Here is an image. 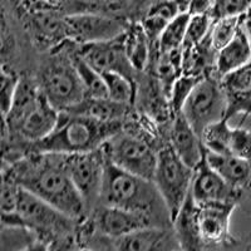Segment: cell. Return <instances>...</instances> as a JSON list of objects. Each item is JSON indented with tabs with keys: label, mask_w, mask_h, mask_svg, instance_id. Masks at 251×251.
I'll return each instance as SVG.
<instances>
[{
	"label": "cell",
	"mask_w": 251,
	"mask_h": 251,
	"mask_svg": "<svg viewBox=\"0 0 251 251\" xmlns=\"http://www.w3.org/2000/svg\"><path fill=\"white\" fill-rule=\"evenodd\" d=\"M4 177L73 219L80 220L87 215L67 171L64 154L30 152L13 163Z\"/></svg>",
	"instance_id": "1"
},
{
	"label": "cell",
	"mask_w": 251,
	"mask_h": 251,
	"mask_svg": "<svg viewBox=\"0 0 251 251\" xmlns=\"http://www.w3.org/2000/svg\"><path fill=\"white\" fill-rule=\"evenodd\" d=\"M100 203L145 215L157 226H172L169 208L152 180L107 161Z\"/></svg>",
	"instance_id": "2"
},
{
	"label": "cell",
	"mask_w": 251,
	"mask_h": 251,
	"mask_svg": "<svg viewBox=\"0 0 251 251\" xmlns=\"http://www.w3.org/2000/svg\"><path fill=\"white\" fill-rule=\"evenodd\" d=\"M59 113L38 86L34 75L24 73L5 114L6 136L26 143L37 142L54 129Z\"/></svg>",
	"instance_id": "3"
},
{
	"label": "cell",
	"mask_w": 251,
	"mask_h": 251,
	"mask_svg": "<svg viewBox=\"0 0 251 251\" xmlns=\"http://www.w3.org/2000/svg\"><path fill=\"white\" fill-rule=\"evenodd\" d=\"M3 223L29 228L37 237L38 249H78L75 239L78 220L22 187L15 214Z\"/></svg>",
	"instance_id": "4"
},
{
	"label": "cell",
	"mask_w": 251,
	"mask_h": 251,
	"mask_svg": "<svg viewBox=\"0 0 251 251\" xmlns=\"http://www.w3.org/2000/svg\"><path fill=\"white\" fill-rule=\"evenodd\" d=\"M75 43L64 40L48 51L38 54L31 75L46 97L59 112H67L86 97L75 64Z\"/></svg>",
	"instance_id": "5"
},
{
	"label": "cell",
	"mask_w": 251,
	"mask_h": 251,
	"mask_svg": "<svg viewBox=\"0 0 251 251\" xmlns=\"http://www.w3.org/2000/svg\"><path fill=\"white\" fill-rule=\"evenodd\" d=\"M123 126V121H102L80 114L60 112L54 129L30 143V152L72 154L100 149Z\"/></svg>",
	"instance_id": "6"
},
{
	"label": "cell",
	"mask_w": 251,
	"mask_h": 251,
	"mask_svg": "<svg viewBox=\"0 0 251 251\" xmlns=\"http://www.w3.org/2000/svg\"><path fill=\"white\" fill-rule=\"evenodd\" d=\"M195 170L183 162L171 146L161 147L152 181L169 208L171 221L190 196Z\"/></svg>",
	"instance_id": "7"
},
{
	"label": "cell",
	"mask_w": 251,
	"mask_h": 251,
	"mask_svg": "<svg viewBox=\"0 0 251 251\" xmlns=\"http://www.w3.org/2000/svg\"><path fill=\"white\" fill-rule=\"evenodd\" d=\"M181 113L199 134L207 125L225 117L226 98L221 78L216 73L201 78L186 100Z\"/></svg>",
	"instance_id": "8"
},
{
	"label": "cell",
	"mask_w": 251,
	"mask_h": 251,
	"mask_svg": "<svg viewBox=\"0 0 251 251\" xmlns=\"http://www.w3.org/2000/svg\"><path fill=\"white\" fill-rule=\"evenodd\" d=\"M236 205L196 203V231L200 250H239V237L230 232Z\"/></svg>",
	"instance_id": "9"
},
{
	"label": "cell",
	"mask_w": 251,
	"mask_h": 251,
	"mask_svg": "<svg viewBox=\"0 0 251 251\" xmlns=\"http://www.w3.org/2000/svg\"><path fill=\"white\" fill-rule=\"evenodd\" d=\"M67 171L82 197L88 214L100 203L107 158L102 147L93 151L64 154Z\"/></svg>",
	"instance_id": "10"
},
{
	"label": "cell",
	"mask_w": 251,
	"mask_h": 251,
	"mask_svg": "<svg viewBox=\"0 0 251 251\" xmlns=\"http://www.w3.org/2000/svg\"><path fill=\"white\" fill-rule=\"evenodd\" d=\"M129 20L103 13L64 15V30L68 40L75 44H87L108 40L121 35Z\"/></svg>",
	"instance_id": "11"
},
{
	"label": "cell",
	"mask_w": 251,
	"mask_h": 251,
	"mask_svg": "<svg viewBox=\"0 0 251 251\" xmlns=\"http://www.w3.org/2000/svg\"><path fill=\"white\" fill-rule=\"evenodd\" d=\"M77 53L100 73L114 72L129 78L132 82L138 75V72L133 68L126 54L123 33L108 40L77 44Z\"/></svg>",
	"instance_id": "12"
},
{
	"label": "cell",
	"mask_w": 251,
	"mask_h": 251,
	"mask_svg": "<svg viewBox=\"0 0 251 251\" xmlns=\"http://www.w3.org/2000/svg\"><path fill=\"white\" fill-rule=\"evenodd\" d=\"M98 234L116 239L145 227L157 226L150 217L114 206L98 203L86 215Z\"/></svg>",
	"instance_id": "13"
},
{
	"label": "cell",
	"mask_w": 251,
	"mask_h": 251,
	"mask_svg": "<svg viewBox=\"0 0 251 251\" xmlns=\"http://www.w3.org/2000/svg\"><path fill=\"white\" fill-rule=\"evenodd\" d=\"M190 195L197 205L231 203L237 207L239 201V191L208 165L205 157L195 169Z\"/></svg>",
	"instance_id": "14"
},
{
	"label": "cell",
	"mask_w": 251,
	"mask_h": 251,
	"mask_svg": "<svg viewBox=\"0 0 251 251\" xmlns=\"http://www.w3.org/2000/svg\"><path fill=\"white\" fill-rule=\"evenodd\" d=\"M106 250L176 251L181 250L172 226H151L123 236H106Z\"/></svg>",
	"instance_id": "15"
},
{
	"label": "cell",
	"mask_w": 251,
	"mask_h": 251,
	"mask_svg": "<svg viewBox=\"0 0 251 251\" xmlns=\"http://www.w3.org/2000/svg\"><path fill=\"white\" fill-rule=\"evenodd\" d=\"M221 84L226 98L225 118L230 120L241 114L240 126H243L251 116V60L221 77Z\"/></svg>",
	"instance_id": "16"
},
{
	"label": "cell",
	"mask_w": 251,
	"mask_h": 251,
	"mask_svg": "<svg viewBox=\"0 0 251 251\" xmlns=\"http://www.w3.org/2000/svg\"><path fill=\"white\" fill-rule=\"evenodd\" d=\"M169 145L177 156L194 170L205 157L200 134L195 131L182 113L176 114L172 120L169 131Z\"/></svg>",
	"instance_id": "17"
},
{
	"label": "cell",
	"mask_w": 251,
	"mask_h": 251,
	"mask_svg": "<svg viewBox=\"0 0 251 251\" xmlns=\"http://www.w3.org/2000/svg\"><path fill=\"white\" fill-rule=\"evenodd\" d=\"M18 28H20V23L14 10H9L5 3L0 0V64L14 67L22 73L18 64L24 50H22Z\"/></svg>",
	"instance_id": "18"
},
{
	"label": "cell",
	"mask_w": 251,
	"mask_h": 251,
	"mask_svg": "<svg viewBox=\"0 0 251 251\" xmlns=\"http://www.w3.org/2000/svg\"><path fill=\"white\" fill-rule=\"evenodd\" d=\"M123 46L133 68L138 73L146 71L151 60L152 44L140 20L129 22L123 31Z\"/></svg>",
	"instance_id": "19"
},
{
	"label": "cell",
	"mask_w": 251,
	"mask_h": 251,
	"mask_svg": "<svg viewBox=\"0 0 251 251\" xmlns=\"http://www.w3.org/2000/svg\"><path fill=\"white\" fill-rule=\"evenodd\" d=\"M133 106L116 102L109 97H84L77 106L67 111V113L80 114L102 121H123Z\"/></svg>",
	"instance_id": "20"
},
{
	"label": "cell",
	"mask_w": 251,
	"mask_h": 251,
	"mask_svg": "<svg viewBox=\"0 0 251 251\" xmlns=\"http://www.w3.org/2000/svg\"><path fill=\"white\" fill-rule=\"evenodd\" d=\"M251 60V47L244 34L243 29H237L236 34L216 54L215 72L220 78L240 67L245 66Z\"/></svg>",
	"instance_id": "21"
},
{
	"label": "cell",
	"mask_w": 251,
	"mask_h": 251,
	"mask_svg": "<svg viewBox=\"0 0 251 251\" xmlns=\"http://www.w3.org/2000/svg\"><path fill=\"white\" fill-rule=\"evenodd\" d=\"M205 158L212 169L225 178L237 191L246 182L250 171V161L241 160L232 154H216L205 151Z\"/></svg>",
	"instance_id": "22"
},
{
	"label": "cell",
	"mask_w": 251,
	"mask_h": 251,
	"mask_svg": "<svg viewBox=\"0 0 251 251\" xmlns=\"http://www.w3.org/2000/svg\"><path fill=\"white\" fill-rule=\"evenodd\" d=\"M228 121L230 120L224 117L216 122L210 123L202 129L200 137L206 152L216 154H230L228 146H230L232 127Z\"/></svg>",
	"instance_id": "23"
},
{
	"label": "cell",
	"mask_w": 251,
	"mask_h": 251,
	"mask_svg": "<svg viewBox=\"0 0 251 251\" xmlns=\"http://www.w3.org/2000/svg\"><path fill=\"white\" fill-rule=\"evenodd\" d=\"M75 64L79 75L80 82L84 88L86 97H108L106 84L103 80L102 73L94 69L91 64L83 59L77 53V44L75 49Z\"/></svg>",
	"instance_id": "24"
},
{
	"label": "cell",
	"mask_w": 251,
	"mask_h": 251,
	"mask_svg": "<svg viewBox=\"0 0 251 251\" xmlns=\"http://www.w3.org/2000/svg\"><path fill=\"white\" fill-rule=\"evenodd\" d=\"M188 20H190V14L187 12L180 13L174 19L170 20L158 39V51L160 53L182 48Z\"/></svg>",
	"instance_id": "25"
},
{
	"label": "cell",
	"mask_w": 251,
	"mask_h": 251,
	"mask_svg": "<svg viewBox=\"0 0 251 251\" xmlns=\"http://www.w3.org/2000/svg\"><path fill=\"white\" fill-rule=\"evenodd\" d=\"M102 77L104 84H106L108 97L111 100L133 106L134 92H136L134 82L120 73H114V72L102 73Z\"/></svg>",
	"instance_id": "26"
},
{
	"label": "cell",
	"mask_w": 251,
	"mask_h": 251,
	"mask_svg": "<svg viewBox=\"0 0 251 251\" xmlns=\"http://www.w3.org/2000/svg\"><path fill=\"white\" fill-rule=\"evenodd\" d=\"M22 73L14 67L0 64V112L5 116L13 102Z\"/></svg>",
	"instance_id": "27"
},
{
	"label": "cell",
	"mask_w": 251,
	"mask_h": 251,
	"mask_svg": "<svg viewBox=\"0 0 251 251\" xmlns=\"http://www.w3.org/2000/svg\"><path fill=\"white\" fill-rule=\"evenodd\" d=\"M239 25L240 17L214 19V23H212L210 33H208V38H210V42L215 50L219 51L235 37Z\"/></svg>",
	"instance_id": "28"
},
{
	"label": "cell",
	"mask_w": 251,
	"mask_h": 251,
	"mask_svg": "<svg viewBox=\"0 0 251 251\" xmlns=\"http://www.w3.org/2000/svg\"><path fill=\"white\" fill-rule=\"evenodd\" d=\"M202 77L200 75H182L175 80L174 86H172L171 92H170V106H171L172 113L176 114L181 113L183 104H185L186 100L188 96L191 94L196 84L200 82Z\"/></svg>",
	"instance_id": "29"
},
{
	"label": "cell",
	"mask_w": 251,
	"mask_h": 251,
	"mask_svg": "<svg viewBox=\"0 0 251 251\" xmlns=\"http://www.w3.org/2000/svg\"><path fill=\"white\" fill-rule=\"evenodd\" d=\"M212 23H214V18L211 15H190L182 48L194 47L205 39L210 33Z\"/></svg>",
	"instance_id": "30"
},
{
	"label": "cell",
	"mask_w": 251,
	"mask_h": 251,
	"mask_svg": "<svg viewBox=\"0 0 251 251\" xmlns=\"http://www.w3.org/2000/svg\"><path fill=\"white\" fill-rule=\"evenodd\" d=\"M228 153L241 158V160L251 161V131L244 128L243 126H237L232 128Z\"/></svg>",
	"instance_id": "31"
},
{
	"label": "cell",
	"mask_w": 251,
	"mask_h": 251,
	"mask_svg": "<svg viewBox=\"0 0 251 251\" xmlns=\"http://www.w3.org/2000/svg\"><path fill=\"white\" fill-rule=\"evenodd\" d=\"M251 8V0H214L211 17L220 18L240 17Z\"/></svg>",
	"instance_id": "32"
},
{
	"label": "cell",
	"mask_w": 251,
	"mask_h": 251,
	"mask_svg": "<svg viewBox=\"0 0 251 251\" xmlns=\"http://www.w3.org/2000/svg\"><path fill=\"white\" fill-rule=\"evenodd\" d=\"M237 208L243 214L251 216V161H250V171L246 182L240 188L239 201H237Z\"/></svg>",
	"instance_id": "33"
},
{
	"label": "cell",
	"mask_w": 251,
	"mask_h": 251,
	"mask_svg": "<svg viewBox=\"0 0 251 251\" xmlns=\"http://www.w3.org/2000/svg\"><path fill=\"white\" fill-rule=\"evenodd\" d=\"M214 0H188L187 10L190 15H211Z\"/></svg>",
	"instance_id": "34"
},
{
	"label": "cell",
	"mask_w": 251,
	"mask_h": 251,
	"mask_svg": "<svg viewBox=\"0 0 251 251\" xmlns=\"http://www.w3.org/2000/svg\"><path fill=\"white\" fill-rule=\"evenodd\" d=\"M240 28L243 29L244 34L251 47V8L243 15H240Z\"/></svg>",
	"instance_id": "35"
}]
</instances>
